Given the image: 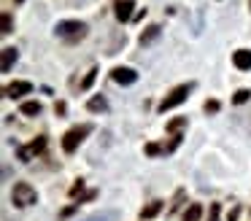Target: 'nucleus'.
I'll return each mask as SVG.
<instances>
[{
  "mask_svg": "<svg viewBox=\"0 0 251 221\" xmlns=\"http://www.w3.org/2000/svg\"><path fill=\"white\" fill-rule=\"evenodd\" d=\"M11 202L17 205V208L35 205V202H38V192H35L27 181H19V183H14V189H11Z\"/></svg>",
  "mask_w": 251,
  "mask_h": 221,
  "instance_id": "f257e3e1",
  "label": "nucleus"
},
{
  "mask_svg": "<svg viewBox=\"0 0 251 221\" xmlns=\"http://www.w3.org/2000/svg\"><path fill=\"white\" fill-rule=\"evenodd\" d=\"M54 32L60 38H65V41H78V38L87 35V25L78 19H62L54 25Z\"/></svg>",
  "mask_w": 251,
  "mask_h": 221,
  "instance_id": "f03ea898",
  "label": "nucleus"
},
{
  "mask_svg": "<svg viewBox=\"0 0 251 221\" xmlns=\"http://www.w3.org/2000/svg\"><path fill=\"white\" fill-rule=\"evenodd\" d=\"M89 132H92V127H89V124H81V127L68 129V132L62 135V151H65V154H73V151L78 148V143H81Z\"/></svg>",
  "mask_w": 251,
  "mask_h": 221,
  "instance_id": "7ed1b4c3",
  "label": "nucleus"
},
{
  "mask_svg": "<svg viewBox=\"0 0 251 221\" xmlns=\"http://www.w3.org/2000/svg\"><path fill=\"white\" fill-rule=\"evenodd\" d=\"M195 89V84H181V86H176L170 95H165V100L159 102V111H173L176 105H181V102H186V97H189V92Z\"/></svg>",
  "mask_w": 251,
  "mask_h": 221,
  "instance_id": "20e7f679",
  "label": "nucleus"
},
{
  "mask_svg": "<svg viewBox=\"0 0 251 221\" xmlns=\"http://www.w3.org/2000/svg\"><path fill=\"white\" fill-rule=\"evenodd\" d=\"M44 148H46V138L41 135V138L33 140V143H27V146H22V148H19V159H22V162H30L33 156L44 154Z\"/></svg>",
  "mask_w": 251,
  "mask_h": 221,
  "instance_id": "39448f33",
  "label": "nucleus"
},
{
  "mask_svg": "<svg viewBox=\"0 0 251 221\" xmlns=\"http://www.w3.org/2000/svg\"><path fill=\"white\" fill-rule=\"evenodd\" d=\"M111 78H114L116 84H122V86H130V84L138 81V73L132 68H114L111 70Z\"/></svg>",
  "mask_w": 251,
  "mask_h": 221,
  "instance_id": "423d86ee",
  "label": "nucleus"
},
{
  "mask_svg": "<svg viewBox=\"0 0 251 221\" xmlns=\"http://www.w3.org/2000/svg\"><path fill=\"white\" fill-rule=\"evenodd\" d=\"M30 92H33V84H30V81H14V84H8L6 89H3V95H6V97H14V100H17V97L30 95Z\"/></svg>",
  "mask_w": 251,
  "mask_h": 221,
  "instance_id": "0eeeda50",
  "label": "nucleus"
},
{
  "mask_svg": "<svg viewBox=\"0 0 251 221\" xmlns=\"http://www.w3.org/2000/svg\"><path fill=\"white\" fill-rule=\"evenodd\" d=\"M132 8H135V0H116L114 3V14L119 22H130L132 19Z\"/></svg>",
  "mask_w": 251,
  "mask_h": 221,
  "instance_id": "6e6552de",
  "label": "nucleus"
},
{
  "mask_svg": "<svg viewBox=\"0 0 251 221\" xmlns=\"http://www.w3.org/2000/svg\"><path fill=\"white\" fill-rule=\"evenodd\" d=\"M232 65L238 70H251V51L249 49H238V51L232 54Z\"/></svg>",
  "mask_w": 251,
  "mask_h": 221,
  "instance_id": "1a4fd4ad",
  "label": "nucleus"
},
{
  "mask_svg": "<svg viewBox=\"0 0 251 221\" xmlns=\"http://www.w3.org/2000/svg\"><path fill=\"white\" fill-rule=\"evenodd\" d=\"M19 59V51L14 46H6L3 49V73H11V68H14V62Z\"/></svg>",
  "mask_w": 251,
  "mask_h": 221,
  "instance_id": "9d476101",
  "label": "nucleus"
},
{
  "mask_svg": "<svg viewBox=\"0 0 251 221\" xmlns=\"http://www.w3.org/2000/svg\"><path fill=\"white\" fill-rule=\"evenodd\" d=\"M159 32H162V27H159V25L146 27V32L141 35V46H149V43H154V41L159 38Z\"/></svg>",
  "mask_w": 251,
  "mask_h": 221,
  "instance_id": "9b49d317",
  "label": "nucleus"
},
{
  "mask_svg": "<svg viewBox=\"0 0 251 221\" xmlns=\"http://www.w3.org/2000/svg\"><path fill=\"white\" fill-rule=\"evenodd\" d=\"M200 219H202V205L192 202L189 208L184 210V221H200Z\"/></svg>",
  "mask_w": 251,
  "mask_h": 221,
  "instance_id": "f8f14e48",
  "label": "nucleus"
},
{
  "mask_svg": "<svg viewBox=\"0 0 251 221\" xmlns=\"http://www.w3.org/2000/svg\"><path fill=\"white\" fill-rule=\"evenodd\" d=\"M159 210H162V202H159V199H154V202H149L146 208L141 210V219H154Z\"/></svg>",
  "mask_w": 251,
  "mask_h": 221,
  "instance_id": "ddd939ff",
  "label": "nucleus"
},
{
  "mask_svg": "<svg viewBox=\"0 0 251 221\" xmlns=\"http://www.w3.org/2000/svg\"><path fill=\"white\" fill-rule=\"evenodd\" d=\"M19 111H22L25 116H38V113H41V102H35V100L22 102V108H19Z\"/></svg>",
  "mask_w": 251,
  "mask_h": 221,
  "instance_id": "4468645a",
  "label": "nucleus"
},
{
  "mask_svg": "<svg viewBox=\"0 0 251 221\" xmlns=\"http://www.w3.org/2000/svg\"><path fill=\"white\" fill-rule=\"evenodd\" d=\"M87 108L98 113V111H105V108H108V102H105V97H92V100L87 102Z\"/></svg>",
  "mask_w": 251,
  "mask_h": 221,
  "instance_id": "2eb2a0df",
  "label": "nucleus"
},
{
  "mask_svg": "<svg viewBox=\"0 0 251 221\" xmlns=\"http://www.w3.org/2000/svg\"><path fill=\"white\" fill-rule=\"evenodd\" d=\"M249 97H251V92H249V89H238V92H235V97H232V102H235V105H243V102L249 100Z\"/></svg>",
  "mask_w": 251,
  "mask_h": 221,
  "instance_id": "dca6fc26",
  "label": "nucleus"
},
{
  "mask_svg": "<svg viewBox=\"0 0 251 221\" xmlns=\"http://www.w3.org/2000/svg\"><path fill=\"white\" fill-rule=\"evenodd\" d=\"M181 127H186V119H173V122L168 124V132H178Z\"/></svg>",
  "mask_w": 251,
  "mask_h": 221,
  "instance_id": "f3484780",
  "label": "nucleus"
},
{
  "mask_svg": "<svg viewBox=\"0 0 251 221\" xmlns=\"http://www.w3.org/2000/svg\"><path fill=\"white\" fill-rule=\"evenodd\" d=\"M95 75H98V68H92V70H89V73H87V78L81 81V89H89V86H92Z\"/></svg>",
  "mask_w": 251,
  "mask_h": 221,
  "instance_id": "a211bd4d",
  "label": "nucleus"
},
{
  "mask_svg": "<svg viewBox=\"0 0 251 221\" xmlns=\"http://www.w3.org/2000/svg\"><path fill=\"white\" fill-rule=\"evenodd\" d=\"M3 35H8V32H11V14H3Z\"/></svg>",
  "mask_w": 251,
  "mask_h": 221,
  "instance_id": "6ab92c4d",
  "label": "nucleus"
},
{
  "mask_svg": "<svg viewBox=\"0 0 251 221\" xmlns=\"http://www.w3.org/2000/svg\"><path fill=\"white\" fill-rule=\"evenodd\" d=\"M205 111L216 113V111H219V102H216V100H208V102H205Z\"/></svg>",
  "mask_w": 251,
  "mask_h": 221,
  "instance_id": "aec40b11",
  "label": "nucleus"
},
{
  "mask_svg": "<svg viewBox=\"0 0 251 221\" xmlns=\"http://www.w3.org/2000/svg\"><path fill=\"white\" fill-rule=\"evenodd\" d=\"M216 216H219V205H211V219L208 221H216Z\"/></svg>",
  "mask_w": 251,
  "mask_h": 221,
  "instance_id": "412c9836",
  "label": "nucleus"
},
{
  "mask_svg": "<svg viewBox=\"0 0 251 221\" xmlns=\"http://www.w3.org/2000/svg\"><path fill=\"white\" fill-rule=\"evenodd\" d=\"M17 3H25V0H17Z\"/></svg>",
  "mask_w": 251,
  "mask_h": 221,
  "instance_id": "4be33fe9",
  "label": "nucleus"
}]
</instances>
